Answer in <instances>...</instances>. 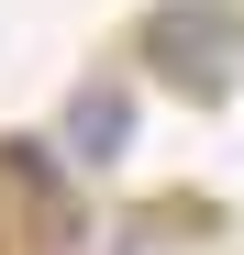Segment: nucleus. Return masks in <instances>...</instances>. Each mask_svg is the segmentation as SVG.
<instances>
[{
	"label": "nucleus",
	"mask_w": 244,
	"mask_h": 255,
	"mask_svg": "<svg viewBox=\"0 0 244 255\" xmlns=\"http://www.w3.org/2000/svg\"><path fill=\"white\" fill-rule=\"evenodd\" d=\"M133 45H144V67L167 78V89L222 100L233 67H244V11H233V0H167V11H144Z\"/></svg>",
	"instance_id": "1"
},
{
	"label": "nucleus",
	"mask_w": 244,
	"mask_h": 255,
	"mask_svg": "<svg viewBox=\"0 0 244 255\" xmlns=\"http://www.w3.org/2000/svg\"><path fill=\"white\" fill-rule=\"evenodd\" d=\"M56 155H67V166H111V155H133V89H122V78H78L67 111H56Z\"/></svg>",
	"instance_id": "2"
},
{
	"label": "nucleus",
	"mask_w": 244,
	"mask_h": 255,
	"mask_svg": "<svg viewBox=\"0 0 244 255\" xmlns=\"http://www.w3.org/2000/svg\"><path fill=\"white\" fill-rule=\"evenodd\" d=\"M0 178L45 211V233H78V189H67V155L56 144H0Z\"/></svg>",
	"instance_id": "3"
}]
</instances>
